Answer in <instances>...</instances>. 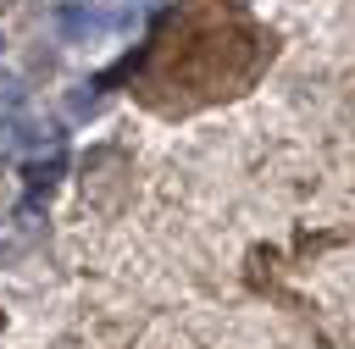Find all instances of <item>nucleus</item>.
Masks as SVG:
<instances>
[{
  "label": "nucleus",
  "instance_id": "nucleus-1",
  "mask_svg": "<svg viewBox=\"0 0 355 349\" xmlns=\"http://www.w3.org/2000/svg\"><path fill=\"white\" fill-rule=\"evenodd\" d=\"M133 6H161V0H133Z\"/></svg>",
  "mask_w": 355,
  "mask_h": 349
}]
</instances>
